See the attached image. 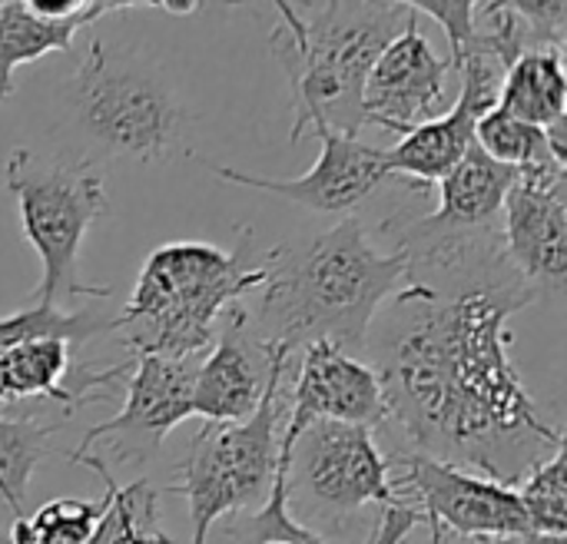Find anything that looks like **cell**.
<instances>
[{"label":"cell","mask_w":567,"mask_h":544,"mask_svg":"<svg viewBox=\"0 0 567 544\" xmlns=\"http://www.w3.org/2000/svg\"><path fill=\"white\" fill-rule=\"evenodd\" d=\"M432 544H442V532L435 525H432Z\"/></svg>","instance_id":"f546056e"},{"label":"cell","mask_w":567,"mask_h":544,"mask_svg":"<svg viewBox=\"0 0 567 544\" xmlns=\"http://www.w3.org/2000/svg\"><path fill=\"white\" fill-rule=\"evenodd\" d=\"M103 332H116V319H103L96 312H63L56 306L30 302L27 309L0 319V356L37 339H60L70 346Z\"/></svg>","instance_id":"7402d4cb"},{"label":"cell","mask_w":567,"mask_h":544,"mask_svg":"<svg viewBox=\"0 0 567 544\" xmlns=\"http://www.w3.org/2000/svg\"><path fill=\"white\" fill-rule=\"evenodd\" d=\"M495 106L538 130H548L567 120L565 53L558 50L522 53L505 73Z\"/></svg>","instance_id":"d6986e66"},{"label":"cell","mask_w":567,"mask_h":544,"mask_svg":"<svg viewBox=\"0 0 567 544\" xmlns=\"http://www.w3.org/2000/svg\"><path fill=\"white\" fill-rule=\"evenodd\" d=\"M289 419L282 439L296 442L312 422H342L375 429L389 419L382 382L375 369L329 342H312L302 349V366L296 392L289 399Z\"/></svg>","instance_id":"5bb4252c"},{"label":"cell","mask_w":567,"mask_h":544,"mask_svg":"<svg viewBox=\"0 0 567 544\" xmlns=\"http://www.w3.org/2000/svg\"><path fill=\"white\" fill-rule=\"evenodd\" d=\"M389 465L399 469V492H412L422 519H429V525H435L439 532L452 528L478 542L535 535L518 492L502 482L472 475L419 452L395 455L389 459Z\"/></svg>","instance_id":"9c48e42d"},{"label":"cell","mask_w":567,"mask_h":544,"mask_svg":"<svg viewBox=\"0 0 567 544\" xmlns=\"http://www.w3.org/2000/svg\"><path fill=\"white\" fill-rule=\"evenodd\" d=\"M475 143L498 163L525 170V166H538V163H561L551 146L545 130L522 123L508 113H502L498 106H492L478 123H475ZM567 166V163H565Z\"/></svg>","instance_id":"d4e9b609"},{"label":"cell","mask_w":567,"mask_h":544,"mask_svg":"<svg viewBox=\"0 0 567 544\" xmlns=\"http://www.w3.org/2000/svg\"><path fill=\"white\" fill-rule=\"evenodd\" d=\"M319 143H322V153H319L316 166L296 179H266L256 173H243L236 166L213 163L206 156H196V163H203L213 176H219L226 183L276 193L282 199L302 203V206L319 209V213H349L382 179L392 176L389 156L382 146H369L359 136H342V133H329V130L319 133Z\"/></svg>","instance_id":"4fadbf2b"},{"label":"cell","mask_w":567,"mask_h":544,"mask_svg":"<svg viewBox=\"0 0 567 544\" xmlns=\"http://www.w3.org/2000/svg\"><path fill=\"white\" fill-rule=\"evenodd\" d=\"M269 279L266 259L249 263V243L226 253L213 243H166L150 253L116 332L130 356H203L216 342V319Z\"/></svg>","instance_id":"277c9868"},{"label":"cell","mask_w":567,"mask_h":544,"mask_svg":"<svg viewBox=\"0 0 567 544\" xmlns=\"http://www.w3.org/2000/svg\"><path fill=\"white\" fill-rule=\"evenodd\" d=\"M409 253H382L359 216H346L302 249L279 246L266 256V292L259 309V342L302 352L329 342L346 356L369 352L375 312L409 279Z\"/></svg>","instance_id":"7a4b0ae2"},{"label":"cell","mask_w":567,"mask_h":544,"mask_svg":"<svg viewBox=\"0 0 567 544\" xmlns=\"http://www.w3.org/2000/svg\"><path fill=\"white\" fill-rule=\"evenodd\" d=\"M402 499L405 495L399 492L392 465L379 452L372 429L312 422L296 442H289L286 502H296L299 512H306L299 525L309 528L312 522H346L365 505H379L385 512Z\"/></svg>","instance_id":"ba28073f"},{"label":"cell","mask_w":567,"mask_h":544,"mask_svg":"<svg viewBox=\"0 0 567 544\" xmlns=\"http://www.w3.org/2000/svg\"><path fill=\"white\" fill-rule=\"evenodd\" d=\"M262 544H282V542H262Z\"/></svg>","instance_id":"4dcf8cb0"},{"label":"cell","mask_w":567,"mask_h":544,"mask_svg":"<svg viewBox=\"0 0 567 544\" xmlns=\"http://www.w3.org/2000/svg\"><path fill=\"white\" fill-rule=\"evenodd\" d=\"M452 73L449 57H442L422 33L419 13L412 10L402 33L379 53L362 90V116L399 136L415 126L439 120L445 113V76Z\"/></svg>","instance_id":"7c38bea8"},{"label":"cell","mask_w":567,"mask_h":544,"mask_svg":"<svg viewBox=\"0 0 567 544\" xmlns=\"http://www.w3.org/2000/svg\"><path fill=\"white\" fill-rule=\"evenodd\" d=\"M73 106L96 146L136 163L169 156L186 123L173 90L103 40L90 43L73 73Z\"/></svg>","instance_id":"52a82bcc"},{"label":"cell","mask_w":567,"mask_h":544,"mask_svg":"<svg viewBox=\"0 0 567 544\" xmlns=\"http://www.w3.org/2000/svg\"><path fill=\"white\" fill-rule=\"evenodd\" d=\"M269 382V346L249 329V312L233 306L223 336L206 349L193 379V415L209 425L246 422Z\"/></svg>","instance_id":"2e32d148"},{"label":"cell","mask_w":567,"mask_h":544,"mask_svg":"<svg viewBox=\"0 0 567 544\" xmlns=\"http://www.w3.org/2000/svg\"><path fill=\"white\" fill-rule=\"evenodd\" d=\"M302 17L296 3L282 0L279 27L269 47L292 86V130L299 143L306 133L359 136L365 126L362 90L379 53L402 33L412 17L409 3H316Z\"/></svg>","instance_id":"3957f363"},{"label":"cell","mask_w":567,"mask_h":544,"mask_svg":"<svg viewBox=\"0 0 567 544\" xmlns=\"http://www.w3.org/2000/svg\"><path fill=\"white\" fill-rule=\"evenodd\" d=\"M512 10L522 17V23L532 33L535 50H558L565 53L567 40V3L565 0H545V3H512Z\"/></svg>","instance_id":"4316f807"},{"label":"cell","mask_w":567,"mask_h":544,"mask_svg":"<svg viewBox=\"0 0 567 544\" xmlns=\"http://www.w3.org/2000/svg\"><path fill=\"white\" fill-rule=\"evenodd\" d=\"M106 509V492L96 502L56 499L33 515H17L3 544H86Z\"/></svg>","instance_id":"cb8c5ba5"},{"label":"cell","mask_w":567,"mask_h":544,"mask_svg":"<svg viewBox=\"0 0 567 544\" xmlns=\"http://www.w3.org/2000/svg\"><path fill=\"white\" fill-rule=\"evenodd\" d=\"M518 170L492 160L475 140L468 153L458 160V166L439 179L442 186V203L432 216L419 219L422 229L432 233H478L492 229L495 216L502 213L508 189L515 186Z\"/></svg>","instance_id":"e0dca14e"},{"label":"cell","mask_w":567,"mask_h":544,"mask_svg":"<svg viewBox=\"0 0 567 544\" xmlns=\"http://www.w3.org/2000/svg\"><path fill=\"white\" fill-rule=\"evenodd\" d=\"M419 17H432L445 37H449V47H452V70L458 73V60H462V50L472 37V0H419V3H409Z\"/></svg>","instance_id":"83f0119b"},{"label":"cell","mask_w":567,"mask_h":544,"mask_svg":"<svg viewBox=\"0 0 567 544\" xmlns=\"http://www.w3.org/2000/svg\"><path fill=\"white\" fill-rule=\"evenodd\" d=\"M37 17H50V20H60V17H70L76 13L86 0H23Z\"/></svg>","instance_id":"f1b7e54d"},{"label":"cell","mask_w":567,"mask_h":544,"mask_svg":"<svg viewBox=\"0 0 567 544\" xmlns=\"http://www.w3.org/2000/svg\"><path fill=\"white\" fill-rule=\"evenodd\" d=\"M399 246L412 266L372 366L389 419L419 455L512 489L565 445L512 362L508 319L538 292L508 266L495 229L429 233L409 223Z\"/></svg>","instance_id":"6da1fadb"},{"label":"cell","mask_w":567,"mask_h":544,"mask_svg":"<svg viewBox=\"0 0 567 544\" xmlns=\"http://www.w3.org/2000/svg\"><path fill=\"white\" fill-rule=\"evenodd\" d=\"M565 445L551 452L545 462H538L522 479V505L532 522L535 535L567 538V485H565Z\"/></svg>","instance_id":"484cf974"},{"label":"cell","mask_w":567,"mask_h":544,"mask_svg":"<svg viewBox=\"0 0 567 544\" xmlns=\"http://www.w3.org/2000/svg\"><path fill=\"white\" fill-rule=\"evenodd\" d=\"M203 356H130L133 369L126 379V402L120 415L93 425L73 449V455L90 452L93 442H106L116 462H146L163 445V439L193 415V379Z\"/></svg>","instance_id":"30bf717a"},{"label":"cell","mask_w":567,"mask_h":544,"mask_svg":"<svg viewBox=\"0 0 567 544\" xmlns=\"http://www.w3.org/2000/svg\"><path fill=\"white\" fill-rule=\"evenodd\" d=\"M485 544H502V542H485Z\"/></svg>","instance_id":"1f68e13d"},{"label":"cell","mask_w":567,"mask_h":544,"mask_svg":"<svg viewBox=\"0 0 567 544\" xmlns=\"http://www.w3.org/2000/svg\"><path fill=\"white\" fill-rule=\"evenodd\" d=\"M458 76H462V93H458L455 106L449 113H442L439 120L415 126L392 150H385L389 173L415 176L422 183H439L468 153L472 140H475V123L498 103L505 70L485 57L468 53L458 63Z\"/></svg>","instance_id":"9a60e30c"},{"label":"cell","mask_w":567,"mask_h":544,"mask_svg":"<svg viewBox=\"0 0 567 544\" xmlns=\"http://www.w3.org/2000/svg\"><path fill=\"white\" fill-rule=\"evenodd\" d=\"M56 425H40L33 419L0 415V502L17 515H23V499L33 469L47 455V439Z\"/></svg>","instance_id":"603a6c76"},{"label":"cell","mask_w":567,"mask_h":544,"mask_svg":"<svg viewBox=\"0 0 567 544\" xmlns=\"http://www.w3.org/2000/svg\"><path fill=\"white\" fill-rule=\"evenodd\" d=\"M73 465L90 469L106 492V509L86 544H173L156 525V489L146 479L116 485L110 465L96 455H70Z\"/></svg>","instance_id":"ffe728a7"},{"label":"cell","mask_w":567,"mask_h":544,"mask_svg":"<svg viewBox=\"0 0 567 544\" xmlns=\"http://www.w3.org/2000/svg\"><path fill=\"white\" fill-rule=\"evenodd\" d=\"M136 7V3H116V0H86L76 13L50 20L37 17L23 0L0 3V103L13 93V70L20 63L40 60L47 53H63L73 47V37L100 20L110 10Z\"/></svg>","instance_id":"ac0fdd59"},{"label":"cell","mask_w":567,"mask_h":544,"mask_svg":"<svg viewBox=\"0 0 567 544\" xmlns=\"http://www.w3.org/2000/svg\"><path fill=\"white\" fill-rule=\"evenodd\" d=\"M50 399L76 412L83 402L70 389V349L60 339H37L0 356V402Z\"/></svg>","instance_id":"44dd1931"},{"label":"cell","mask_w":567,"mask_h":544,"mask_svg":"<svg viewBox=\"0 0 567 544\" xmlns=\"http://www.w3.org/2000/svg\"><path fill=\"white\" fill-rule=\"evenodd\" d=\"M3 183L17 196L20 229L43 266L33 302L56 306L73 296L106 299L110 289L86 286L76 269L83 236L110 209L100 173L86 160H63L20 146L3 163Z\"/></svg>","instance_id":"5b68a950"},{"label":"cell","mask_w":567,"mask_h":544,"mask_svg":"<svg viewBox=\"0 0 567 544\" xmlns=\"http://www.w3.org/2000/svg\"><path fill=\"white\" fill-rule=\"evenodd\" d=\"M502 249L535 292H561L567 279V166H525L502 206Z\"/></svg>","instance_id":"8fae6325"},{"label":"cell","mask_w":567,"mask_h":544,"mask_svg":"<svg viewBox=\"0 0 567 544\" xmlns=\"http://www.w3.org/2000/svg\"><path fill=\"white\" fill-rule=\"evenodd\" d=\"M289 349L269 346V382L246 422L209 425L189 442V455L179 465V485L173 489L189 502L193 544H206L219 519L256 512L276 475L279 459V422H282V379Z\"/></svg>","instance_id":"8992f818"}]
</instances>
